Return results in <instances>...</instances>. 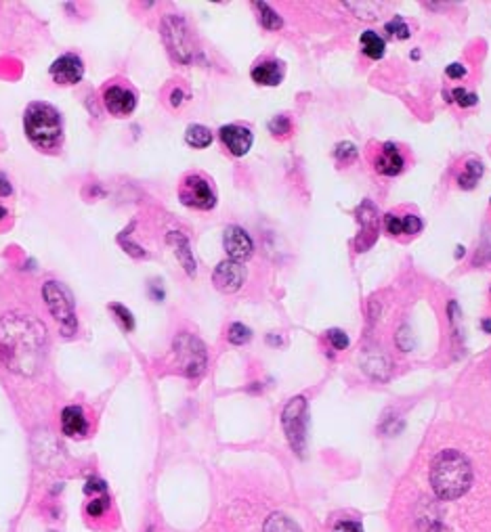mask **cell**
<instances>
[{"mask_svg":"<svg viewBox=\"0 0 491 532\" xmlns=\"http://www.w3.org/2000/svg\"><path fill=\"white\" fill-rule=\"evenodd\" d=\"M44 325L27 314H4L0 319V361L19 375H34L44 354Z\"/></svg>","mask_w":491,"mask_h":532,"instance_id":"1","label":"cell"},{"mask_svg":"<svg viewBox=\"0 0 491 532\" xmlns=\"http://www.w3.org/2000/svg\"><path fill=\"white\" fill-rule=\"evenodd\" d=\"M431 484L439 499L443 501L460 499L462 495L469 493L473 484L471 461L454 448L441 451L431 465Z\"/></svg>","mask_w":491,"mask_h":532,"instance_id":"2","label":"cell"},{"mask_svg":"<svg viewBox=\"0 0 491 532\" xmlns=\"http://www.w3.org/2000/svg\"><path fill=\"white\" fill-rule=\"evenodd\" d=\"M23 128L27 138L40 149H53L63 133L57 109L46 103H32L25 109Z\"/></svg>","mask_w":491,"mask_h":532,"instance_id":"3","label":"cell"},{"mask_svg":"<svg viewBox=\"0 0 491 532\" xmlns=\"http://www.w3.org/2000/svg\"><path fill=\"white\" fill-rule=\"evenodd\" d=\"M282 425L292 451L303 457L307 446V425H309V402L305 397L292 399L282 413Z\"/></svg>","mask_w":491,"mask_h":532,"instance_id":"4","label":"cell"},{"mask_svg":"<svg viewBox=\"0 0 491 532\" xmlns=\"http://www.w3.org/2000/svg\"><path fill=\"white\" fill-rule=\"evenodd\" d=\"M42 298H44V304L48 308V312L57 321L61 333L63 335H74L76 329H78V321H76L74 302H72L70 293L57 281H46L42 285Z\"/></svg>","mask_w":491,"mask_h":532,"instance_id":"5","label":"cell"},{"mask_svg":"<svg viewBox=\"0 0 491 532\" xmlns=\"http://www.w3.org/2000/svg\"><path fill=\"white\" fill-rule=\"evenodd\" d=\"M174 354L178 361L181 371L187 378H199L206 371L208 365V352L202 340H197L191 333H178L174 338Z\"/></svg>","mask_w":491,"mask_h":532,"instance_id":"6","label":"cell"},{"mask_svg":"<svg viewBox=\"0 0 491 532\" xmlns=\"http://www.w3.org/2000/svg\"><path fill=\"white\" fill-rule=\"evenodd\" d=\"M162 36L170 55L181 61V63H189L193 57V44H191V36L187 29V23L176 17L170 15L162 21Z\"/></svg>","mask_w":491,"mask_h":532,"instance_id":"7","label":"cell"},{"mask_svg":"<svg viewBox=\"0 0 491 532\" xmlns=\"http://www.w3.org/2000/svg\"><path fill=\"white\" fill-rule=\"evenodd\" d=\"M178 197L185 206L195 210H212L216 206V195L210 182L199 174H189L178 187Z\"/></svg>","mask_w":491,"mask_h":532,"instance_id":"8","label":"cell"},{"mask_svg":"<svg viewBox=\"0 0 491 532\" xmlns=\"http://www.w3.org/2000/svg\"><path fill=\"white\" fill-rule=\"evenodd\" d=\"M212 281L216 285V289L225 291V293H233L237 291L244 281H246V268L242 266V262L235 260H223L221 265L214 268L212 272Z\"/></svg>","mask_w":491,"mask_h":532,"instance_id":"9","label":"cell"},{"mask_svg":"<svg viewBox=\"0 0 491 532\" xmlns=\"http://www.w3.org/2000/svg\"><path fill=\"white\" fill-rule=\"evenodd\" d=\"M223 246H225L229 258L235 262L248 260L254 252V244L242 227H227V231L223 235Z\"/></svg>","mask_w":491,"mask_h":532,"instance_id":"10","label":"cell"},{"mask_svg":"<svg viewBox=\"0 0 491 532\" xmlns=\"http://www.w3.org/2000/svg\"><path fill=\"white\" fill-rule=\"evenodd\" d=\"M51 76L57 84H76L84 76V65L82 59L76 55H63L51 65Z\"/></svg>","mask_w":491,"mask_h":532,"instance_id":"11","label":"cell"},{"mask_svg":"<svg viewBox=\"0 0 491 532\" xmlns=\"http://www.w3.org/2000/svg\"><path fill=\"white\" fill-rule=\"evenodd\" d=\"M218 136L223 140V145L229 149L231 155L235 157H242L250 151L252 142H254V136L248 128L244 126H237V124H229V126H223L218 131Z\"/></svg>","mask_w":491,"mask_h":532,"instance_id":"12","label":"cell"},{"mask_svg":"<svg viewBox=\"0 0 491 532\" xmlns=\"http://www.w3.org/2000/svg\"><path fill=\"white\" fill-rule=\"evenodd\" d=\"M103 101H105L107 112L114 114V116H129L137 107L135 93H131L122 86H110L103 95Z\"/></svg>","mask_w":491,"mask_h":532,"instance_id":"13","label":"cell"},{"mask_svg":"<svg viewBox=\"0 0 491 532\" xmlns=\"http://www.w3.org/2000/svg\"><path fill=\"white\" fill-rule=\"evenodd\" d=\"M374 166H376V172H380L382 176H397L399 172H403L405 159L395 142H384Z\"/></svg>","mask_w":491,"mask_h":532,"instance_id":"14","label":"cell"},{"mask_svg":"<svg viewBox=\"0 0 491 532\" xmlns=\"http://www.w3.org/2000/svg\"><path fill=\"white\" fill-rule=\"evenodd\" d=\"M61 430L70 438H82L89 434V417L82 406H65L61 411Z\"/></svg>","mask_w":491,"mask_h":532,"instance_id":"15","label":"cell"},{"mask_svg":"<svg viewBox=\"0 0 491 532\" xmlns=\"http://www.w3.org/2000/svg\"><path fill=\"white\" fill-rule=\"evenodd\" d=\"M284 78V67L277 61H263L252 69V80L261 86H277Z\"/></svg>","mask_w":491,"mask_h":532,"instance_id":"16","label":"cell"},{"mask_svg":"<svg viewBox=\"0 0 491 532\" xmlns=\"http://www.w3.org/2000/svg\"><path fill=\"white\" fill-rule=\"evenodd\" d=\"M166 241L174 248V252H176V256H178L181 265L185 266V270H187L189 274H193V272H195V260H193V256H191V250H189V241H187V237L174 231V233H170V235H168V239H166Z\"/></svg>","mask_w":491,"mask_h":532,"instance_id":"17","label":"cell"},{"mask_svg":"<svg viewBox=\"0 0 491 532\" xmlns=\"http://www.w3.org/2000/svg\"><path fill=\"white\" fill-rule=\"evenodd\" d=\"M481 176H483V161L477 157H471L464 161V168L458 174V185L462 189H475L479 185Z\"/></svg>","mask_w":491,"mask_h":532,"instance_id":"18","label":"cell"},{"mask_svg":"<svg viewBox=\"0 0 491 532\" xmlns=\"http://www.w3.org/2000/svg\"><path fill=\"white\" fill-rule=\"evenodd\" d=\"M359 42H361L363 53H365L369 59H382V57H384L386 42H384V40H382L376 32H372V29L363 32V34H361V38H359Z\"/></svg>","mask_w":491,"mask_h":532,"instance_id":"19","label":"cell"},{"mask_svg":"<svg viewBox=\"0 0 491 532\" xmlns=\"http://www.w3.org/2000/svg\"><path fill=\"white\" fill-rule=\"evenodd\" d=\"M185 140L189 147L193 149H204L212 142V133L206 128V126H199V124H191L185 133Z\"/></svg>","mask_w":491,"mask_h":532,"instance_id":"20","label":"cell"},{"mask_svg":"<svg viewBox=\"0 0 491 532\" xmlns=\"http://www.w3.org/2000/svg\"><path fill=\"white\" fill-rule=\"evenodd\" d=\"M263 532H303L299 528V524L294 520H290L288 516L284 514H273L267 518L265 526H263Z\"/></svg>","mask_w":491,"mask_h":532,"instance_id":"21","label":"cell"},{"mask_svg":"<svg viewBox=\"0 0 491 532\" xmlns=\"http://www.w3.org/2000/svg\"><path fill=\"white\" fill-rule=\"evenodd\" d=\"M256 8H258V19H261V23H263V27H267V29H280L282 25H284V21H282V17L267 4V2H256Z\"/></svg>","mask_w":491,"mask_h":532,"instance_id":"22","label":"cell"},{"mask_svg":"<svg viewBox=\"0 0 491 532\" xmlns=\"http://www.w3.org/2000/svg\"><path fill=\"white\" fill-rule=\"evenodd\" d=\"M227 338H229V342H231L233 346H244V344H248V342L252 340V331H250L246 325H242V323H233V325L229 327Z\"/></svg>","mask_w":491,"mask_h":532,"instance_id":"23","label":"cell"},{"mask_svg":"<svg viewBox=\"0 0 491 532\" xmlns=\"http://www.w3.org/2000/svg\"><path fill=\"white\" fill-rule=\"evenodd\" d=\"M384 29L388 32V36H395V38H401V40L410 36V27H407V23L401 17H395L393 21H388L384 25Z\"/></svg>","mask_w":491,"mask_h":532,"instance_id":"24","label":"cell"},{"mask_svg":"<svg viewBox=\"0 0 491 532\" xmlns=\"http://www.w3.org/2000/svg\"><path fill=\"white\" fill-rule=\"evenodd\" d=\"M422 231V220L416 214H405L401 218V235H416Z\"/></svg>","mask_w":491,"mask_h":532,"instance_id":"25","label":"cell"},{"mask_svg":"<svg viewBox=\"0 0 491 532\" xmlns=\"http://www.w3.org/2000/svg\"><path fill=\"white\" fill-rule=\"evenodd\" d=\"M110 310H114L118 314V319L122 321L124 331H133L135 329V319H133V314H131V310L126 306H122V304H110Z\"/></svg>","mask_w":491,"mask_h":532,"instance_id":"26","label":"cell"},{"mask_svg":"<svg viewBox=\"0 0 491 532\" xmlns=\"http://www.w3.org/2000/svg\"><path fill=\"white\" fill-rule=\"evenodd\" d=\"M107 507H110V501H107L105 495H103V497H95L93 501H89L86 514H89L91 518H101V516L107 512Z\"/></svg>","mask_w":491,"mask_h":532,"instance_id":"27","label":"cell"},{"mask_svg":"<svg viewBox=\"0 0 491 532\" xmlns=\"http://www.w3.org/2000/svg\"><path fill=\"white\" fill-rule=\"evenodd\" d=\"M326 338L334 350H346L348 348V335L342 329H329L326 333Z\"/></svg>","mask_w":491,"mask_h":532,"instance_id":"28","label":"cell"},{"mask_svg":"<svg viewBox=\"0 0 491 532\" xmlns=\"http://www.w3.org/2000/svg\"><path fill=\"white\" fill-rule=\"evenodd\" d=\"M334 155H336L338 161H353V159L357 157V147H355L353 142L344 140V142H340V145L336 147Z\"/></svg>","mask_w":491,"mask_h":532,"instance_id":"29","label":"cell"},{"mask_svg":"<svg viewBox=\"0 0 491 532\" xmlns=\"http://www.w3.org/2000/svg\"><path fill=\"white\" fill-rule=\"evenodd\" d=\"M452 97H454V101H456L460 107L477 105V95H475V93H469V91H464V88H454V91H452Z\"/></svg>","mask_w":491,"mask_h":532,"instance_id":"30","label":"cell"},{"mask_svg":"<svg viewBox=\"0 0 491 532\" xmlns=\"http://www.w3.org/2000/svg\"><path fill=\"white\" fill-rule=\"evenodd\" d=\"M384 229H386L388 235L399 237V235H401V216H397V214H386V216H384Z\"/></svg>","mask_w":491,"mask_h":532,"instance_id":"31","label":"cell"},{"mask_svg":"<svg viewBox=\"0 0 491 532\" xmlns=\"http://www.w3.org/2000/svg\"><path fill=\"white\" fill-rule=\"evenodd\" d=\"M290 120L286 118V116H277V118H273L271 122H269V131L275 134H288L290 133Z\"/></svg>","mask_w":491,"mask_h":532,"instance_id":"32","label":"cell"},{"mask_svg":"<svg viewBox=\"0 0 491 532\" xmlns=\"http://www.w3.org/2000/svg\"><path fill=\"white\" fill-rule=\"evenodd\" d=\"M445 74H447V78L458 80V78H464V76H466V69H464V65H460V63H452V65H447Z\"/></svg>","mask_w":491,"mask_h":532,"instance_id":"33","label":"cell"},{"mask_svg":"<svg viewBox=\"0 0 491 532\" xmlns=\"http://www.w3.org/2000/svg\"><path fill=\"white\" fill-rule=\"evenodd\" d=\"M334 532H363V528H361V524H357V522L344 520V522H338V524L334 526Z\"/></svg>","mask_w":491,"mask_h":532,"instance_id":"34","label":"cell"},{"mask_svg":"<svg viewBox=\"0 0 491 532\" xmlns=\"http://www.w3.org/2000/svg\"><path fill=\"white\" fill-rule=\"evenodd\" d=\"M11 193H13L11 182L6 180V176H4V174H0V197H8Z\"/></svg>","mask_w":491,"mask_h":532,"instance_id":"35","label":"cell"},{"mask_svg":"<svg viewBox=\"0 0 491 532\" xmlns=\"http://www.w3.org/2000/svg\"><path fill=\"white\" fill-rule=\"evenodd\" d=\"M181 97H183V93H181V91H174V93H172V105H178V103H181Z\"/></svg>","mask_w":491,"mask_h":532,"instance_id":"36","label":"cell"},{"mask_svg":"<svg viewBox=\"0 0 491 532\" xmlns=\"http://www.w3.org/2000/svg\"><path fill=\"white\" fill-rule=\"evenodd\" d=\"M483 329H485L487 333H491V321L490 319H485V321H483Z\"/></svg>","mask_w":491,"mask_h":532,"instance_id":"37","label":"cell"},{"mask_svg":"<svg viewBox=\"0 0 491 532\" xmlns=\"http://www.w3.org/2000/svg\"><path fill=\"white\" fill-rule=\"evenodd\" d=\"M4 214H6V210H4V208H2V206H0V218H2V216H4Z\"/></svg>","mask_w":491,"mask_h":532,"instance_id":"38","label":"cell"},{"mask_svg":"<svg viewBox=\"0 0 491 532\" xmlns=\"http://www.w3.org/2000/svg\"><path fill=\"white\" fill-rule=\"evenodd\" d=\"M148 532H154V531H148Z\"/></svg>","mask_w":491,"mask_h":532,"instance_id":"39","label":"cell"}]
</instances>
